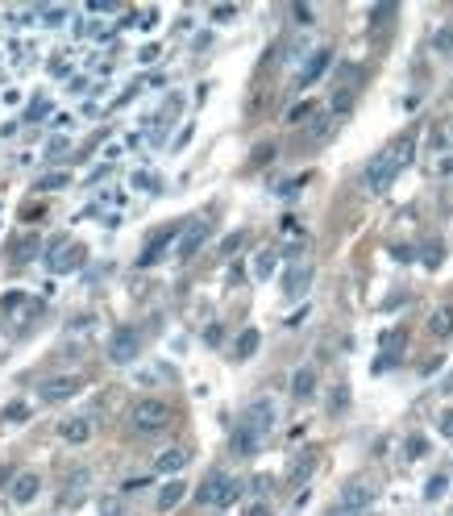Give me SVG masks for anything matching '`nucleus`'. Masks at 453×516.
Here are the masks:
<instances>
[{"mask_svg":"<svg viewBox=\"0 0 453 516\" xmlns=\"http://www.w3.org/2000/svg\"><path fill=\"white\" fill-rule=\"evenodd\" d=\"M412 150H416V142H412V138L391 142V146H387L379 158L366 167V188H370V192H387V188H391V179L404 171L407 163H412Z\"/></svg>","mask_w":453,"mask_h":516,"instance_id":"f257e3e1","label":"nucleus"},{"mask_svg":"<svg viewBox=\"0 0 453 516\" xmlns=\"http://www.w3.org/2000/svg\"><path fill=\"white\" fill-rule=\"evenodd\" d=\"M258 345H263V333H258V329H241V338H238V358H250Z\"/></svg>","mask_w":453,"mask_h":516,"instance_id":"aec40b11","label":"nucleus"},{"mask_svg":"<svg viewBox=\"0 0 453 516\" xmlns=\"http://www.w3.org/2000/svg\"><path fill=\"white\" fill-rule=\"evenodd\" d=\"M329 516H354V512H350V508H341V504H337V508H333V512H329Z\"/></svg>","mask_w":453,"mask_h":516,"instance_id":"58836bf2","label":"nucleus"},{"mask_svg":"<svg viewBox=\"0 0 453 516\" xmlns=\"http://www.w3.org/2000/svg\"><path fill=\"white\" fill-rule=\"evenodd\" d=\"M170 238H175V229H163V233H158V238H154V242H150V246L142 250V258H138V267H154V263H158V254H163V250L170 246Z\"/></svg>","mask_w":453,"mask_h":516,"instance_id":"ddd939ff","label":"nucleus"},{"mask_svg":"<svg viewBox=\"0 0 453 516\" xmlns=\"http://www.w3.org/2000/svg\"><path fill=\"white\" fill-rule=\"evenodd\" d=\"M329 63H333V50H316V54H312L308 59V67H304V71H300V88H312V84H316V79H320V75L329 71Z\"/></svg>","mask_w":453,"mask_h":516,"instance_id":"6e6552de","label":"nucleus"},{"mask_svg":"<svg viewBox=\"0 0 453 516\" xmlns=\"http://www.w3.org/2000/svg\"><path fill=\"white\" fill-rule=\"evenodd\" d=\"M275 417H279V413H275V400H270V395H258L254 404H245V413H241V425H250L254 433H266V429L275 425Z\"/></svg>","mask_w":453,"mask_h":516,"instance_id":"39448f33","label":"nucleus"},{"mask_svg":"<svg viewBox=\"0 0 453 516\" xmlns=\"http://www.w3.org/2000/svg\"><path fill=\"white\" fill-rule=\"evenodd\" d=\"M63 17H67V9H58V4H46V9H42V21H50V25H58Z\"/></svg>","mask_w":453,"mask_h":516,"instance_id":"bb28decb","label":"nucleus"},{"mask_svg":"<svg viewBox=\"0 0 453 516\" xmlns=\"http://www.w3.org/2000/svg\"><path fill=\"white\" fill-rule=\"evenodd\" d=\"M220 338H225V333H220V325H213V329L204 333V342H208V345H220Z\"/></svg>","mask_w":453,"mask_h":516,"instance_id":"e433bc0d","label":"nucleus"},{"mask_svg":"<svg viewBox=\"0 0 453 516\" xmlns=\"http://www.w3.org/2000/svg\"><path fill=\"white\" fill-rule=\"evenodd\" d=\"M270 487H275V479H270V475H258V479H254V492H270Z\"/></svg>","mask_w":453,"mask_h":516,"instance_id":"f704fd0d","label":"nucleus"},{"mask_svg":"<svg viewBox=\"0 0 453 516\" xmlns=\"http://www.w3.org/2000/svg\"><path fill=\"white\" fill-rule=\"evenodd\" d=\"M429 333H432V338H449V333H453V308H449V304H445V308H437V313L429 317Z\"/></svg>","mask_w":453,"mask_h":516,"instance_id":"dca6fc26","label":"nucleus"},{"mask_svg":"<svg viewBox=\"0 0 453 516\" xmlns=\"http://www.w3.org/2000/svg\"><path fill=\"white\" fill-rule=\"evenodd\" d=\"M441 492H445V475H437V479H429V487H424V495H429V500H437Z\"/></svg>","mask_w":453,"mask_h":516,"instance_id":"c85d7f7f","label":"nucleus"},{"mask_svg":"<svg viewBox=\"0 0 453 516\" xmlns=\"http://www.w3.org/2000/svg\"><path fill=\"white\" fill-rule=\"evenodd\" d=\"M341 508H350L354 516H362L370 504H375V487L366 483V479H350L345 487H341V500H337Z\"/></svg>","mask_w":453,"mask_h":516,"instance_id":"20e7f679","label":"nucleus"},{"mask_svg":"<svg viewBox=\"0 0 453 516\" xmlns=\"http://www.w3.org/2000/svg\"><path fill=\"white\" fill-rule=\"evenodd\" d=\"M391 17H395V4H379V9H370V25H375V29L387 25Z\"/></svg>","mask_w":453,"mask_h":516,"instance_id":"b1692460","label":"nucleus"},{"mask_svg":"<svg viewBox=\"0 0 453 516\" xmlns=\"http://www.w3.org/2000/svg\"><path fill=\"white\" fill-rule=\"evenodd\" d=\"M241 492H245V483H241V479H229V487H225V500H220V508H229V504H233Z\"/></svg>","mask_w":453,"mask_h":516,"instance_id":"a878e982","label":"nucleus"},{"mask_svg":"<svg viewBox=\"0 0 453 516\" xmlns=\"http://www.w3.org/2000/svg\"><path fill=\"white\" fill-rule=\"evenodd\" d=\"M208 233H213V229H208L204 221H191L188 229H183V238H179V250H175V254H179V263H188L191 254L208 242Z\"/></svg>","mask_w":453,"mask_h":516,"instance_id":"0eeeda50","label":"nucleus"},{"mask_svg":"<svg viewBox=\"0 0 453 516\" xmlns=\"http://www.w3.org/2000/svg\"><path fill=\"white\" fill-rule=\"evenodd\" d=\"M167 425H170V404L167 400H154V395H150V400H142V404L133 408V429L146 433V437H150V433H163Z\"/></svg>","mask_w":453,"mask_h":516,"instance_id":"f03ea898","label":"nucleus"},{"mask_svg":"<svg viewBox=\"0 0 453 516\" xmlns=\"http://www.w3.org/2000/svg\"><path fill=\"white\" fill-rule=\"evenodd\" d=\"M233 17H238V9H233V4H216V9H213V21H233Z\"/></svg>","mask_w":453,"mask_h":516,"instance_id":"cd10ccee","label":"nucleus"},{"mask_svg":"<svg viewBox=\"0 0 453 516\" xmlns=\"http://www.w3.org/2000/svg\"><path fill=\"white\" fill-rule=\"evenodd\" d=\"M38 492H42V479H38L34 470H25V475L13 479V500H17V504H29Z\"/></svg>","mask_w":453,"mask_h":516,"instance_id":"f8f14e48","label":"nucleus"},{"mask_svg":"<svg viewBox=\"0 0 453 516\" xmlns=\"http://www.w3.org/2000/svg\"><path fill=\"white\" fill-rule=\"evenodd\" d=\"M138 350H142V338H138V329H129V325L113 329V338H108V358H113L117 367H129V363H138Z\"/></svg>","mask_w":453,"mask_h":516,"instance_id":"7ed1b4c3","label":"nucleus"},{"mask_svg":"<svg viewBox=\"0 0 453 516\" xmlns=\"http://www.w3.org/2000/svg\"><path fill=\"white\" fill-rule=\"evenodd\" d=\"M295 17H300V21L308 25V21H312V9H308V4H295Z\"/></svg>","mask_w":453,"mask_h":516,"instance_id":"4c0bfd02","label":"nucleus"},{"mask_svg":"<svg viewBox=\"0 0 453 516\" xmlns=\"http://www.w3.org/2000/svg\"><path fill=\"white\" fill-rule=\"evenodd\" d=\"M79 388H83V379H79V375H58V379L38 383V395H42L46 404H58V400H71V395H79Z\"/></svg>","mask_w":453,"mask_h":516,"instance_id":"423d86ee","label":"nucleus"},{"mask_svg":"<svg viewBox=\"0 0 453 516\" xmlns=\"http://www.w3.org/2000/svg\"><path fill=\"white\" fill-rule=\"evenodd\" d=\"M312 392H316V370L312 367L295 370V379H291V395H295V400H308Z\"/></svg>","mask_w":453,"mask_h":516,"instance_id":"2eb2a0df","label":"nucleus"},{"mask_svg":"<svg viewBox=\"0 0 453 516\" xmlns=\"http://www.w3.org/2000/svg\"><path fill=\"white\" fill-rule=\"evenodd\" d=\"M63 150H67V138H54V142H50V146H46V154H50V158H58Z\"/></svg>","mask_w":453,"mask_h":516,"instance_id":"72a5a7b5","label":"nucleus"},{"mask_svg":"<svg viewBox=\"0 0 453 516\" xmlns=\"http://www.w3.org/2000/svg\"><path fill=\"white\" fill-rule=\"evenodd\" d=\"M258 442H263V433H254L250 425H241L238 433H233V454H254Z\"/></svg>","mask_w":453,"mask_h":516,"instance_id":"f3484780","label":"nucleus"},{"mask_svg":"<svg viewBox=\"0 0 453 516\" xmlns=\"http://www.w3.org/2000/svg\"><path fill=\"white\" fill-rule=\"evenodd\" d=\"M453 46V25H445L441 34H437V50H449Z\"/></svg>","mask_w":453,"mask_h":516,"instance_id":"c756f323","label":"nucleus"},{"mask_svg":"<svg viewBox=\"0 0 453 516\" xmlns=\"http://www.w3.org/2000/svg\"><path fill=\"white\" fill-rule=\"evenodd\" d=\"M441 258H445V246H441V242H424V246H420V263L429 270L441 267Z\"/></svg>","mask_w":453,"mask_h":516,"instance_id":"4be33fe9","label":"nucleus"},{"mask_svg":"<svg viewBox=\"0 0 453 516\" xmlns=\"http://www.w3.org/2000/svg\"><path fill=\"white\" fill-rule=\"evenodd\" d=\"M183 495H188V487H183V483H179V479H170L167 487H163V492H158V508H163V512H170V508H175V504H179V500H183Z\"/></svg>","mask_w":453,"mask_h":516,"instance_id":"a211bd4d","label":"nucleus"},{"mask_svg":"<svg viewBox=\"0 0 453 516\" xmlns=\"http://www.w3.org/2000/svg\"><path fill=\"white\" fill-rule=\"evenodd\" d=\"M238 246H241V233H233V238H225V242H220V250H225V254H233Z\"/></svg>","mask_w":453,"mask_h":516,"instance_id":"c9c22d12","label":"nucleus"},{"mask_svg":"<svg viewBox=\"0 0 453 516\" xmlns=\"http://www.w3.org/2000/svg\"><path fill=\"white\" fill-rule=\"evenodd\" d=\"M312 470H316V454H300V458L291 462V470H287V475H291V483H304Z\"/></svg>","mask_w":453,"mask_h":516,"instance_id":"6ab92c4d","label":"nucleus"},{"mask_svg":"<svg viewBox=\"0 0 453 516\" xmlns=\"http://www.w3.org/2000/svg\"><path fill=\"white\" fill-rule=\"evenodd\" d=\"M308 283H312V267L308 263H295V267L283 275V292L287 295H304L308 292Z\"/></svg>","mask_w":453,"mask_h":516,"instance_id":"9b49d317","label":"nucleus"},{"mask_svg":"<svg viewBox=\"0 0 453 516\" xmlns=\"http://www.w3.org/2000/svg\"><path fill=\"white\" fill-rule=\"evenodd\" d=\"M58 188H67V175H46V179H38V192H58Z\"/></svg>","mask_w":453,"mask_h":516,"instance_id":"393cba45","label":"nucleus"},{"mask_svg":"<svg viewBox=\"0 0 453 516\" xmlns=\"http://www.w3.org/2000/svg\"><path fill=\"white\" fill-rule=\"evenodd\" d=\"M154 467L163 470V475H179V470L188 467V450H179V445H175V450H163Z\"/></svg>","mask_w":453,"mask_h":516,"instance_id":"4468645a","label":"nucleus"},{"mask_svg":"<svg viewBox=\"0 0 453 516\" xmlns=\"http://www.w3.org/2000/svg\"><path fill=\"white\" fill-rule=\"evenodd\" d=\"M404 342H407V333H404V329H391V333H382V354H387V358H399Z\"/></svg>","mask_w":453,"mask_h":516,"instance_id":"412c9836","label":"nucleus"},{"mask_svg":"<svg viewBox=\"0 0 453 516\" xmlns=\"http://www.w3.org/2000/svg\"><path fill=\"white\" fill-rule=\"evenodd\" d=\"M441 433H445V437H453V408H445V413H441Z\"/></svg>","mask_w":453,"mask_h":516,"instance_id":"2f4dec72","label":"nucleus"},{"mask_svg":"<svg viewBox=\"0 0 453 516\" xmlns=\"http://www.w3.org/2000/svg\"><path fill=\"white\" fill-rule=\"evenodd\" d=\"M225 487H229V479H225L220 470H213V475L200 483V495H195V500H200V504H216V508H220V500H225Z\"/></svg>","mask_w":453,"mask_h":516,"instance_id":"1a4fd4ad","label":"nucleus"},{"mask_svg":"<svg viewBox=\"0 0 453 516\" xmlns=\"http://www.w3.org/2000/svg\"><path fill=\"white\" fill-rule=\"evenodd\" d=\"M58 437H63V442H71V445L92 442V420H83V417L63 420V425H58Z\"/></svg>","mask_w":453,"mask_h":516,"instance_id":"9d476101","label":"nucleus"},{"mask_svg":"<svg viewBox=\"0 0 453 516\" xmlns=\"http://www.w3.org/2000/svg\"><path fill=\"white\" fill-rule=\"evenodd\" d=\"M270 270H275V250H263V254H258V263H254V275H258V279H266Z\"/></svg>","mask_w":453,"mask_h":516,"instance_id":"5701e85b","label":"nucleus"},{"mask_svg":"<svg viewBox=\"0 0 453 516\" xmlns=\"http://www.w3.org/2000/svg\"><path fill=\"white\" fill-rule=\"evenodd\" d=\"M241 516H275V512H270V504H250Z\"/></svg>","mask_w":453,"mask_h":516,"instance_id":"473e14b6","label":"nucleus"},{"mask_svg":"<svg viewBox=\"0 0 453 516\" xmlns=\"http://www.w3.org/2000/svg\"><path fill=\"white\" fill-rule=\"evenodd\" d=\"M100 516H121V500H104V504H100Z\"/></svg>","mask_w":453,"mask_h":516,"instance_id":"7c9ffc66","label":"nucleus"}]
</instances>
